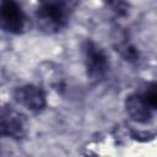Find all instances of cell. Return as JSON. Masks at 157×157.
Wrapping results in <instances>:
<instances>
[{
    "label": "cell",
    "instance_id": "cell-6",
    "mask_svg": "<svg viewBox=\"0 0 157 157\" xmlns=\"http://www.w3.org/2000/svg\"><path fill=\"white\" fill-rule=\"evenodd\" d=\"M27 25L26 12L18 0H0V29L7 34L21 36Z\"/></svg>",
    "mask_w": 157,
    "mask_h": 157
},
{
    "label": "cell",
    "instance_id": "cell-8",
    "mask_svg": "<svg viewBox=\"0 0 157 157\" xmlns=\"http://www.w3.org/2000/svg\"><path fill=\"white\" fill-rule=\"evenodd\" d=\"M102 2L117 18H126L130 13L129 0H102Z\"/></svg>",
    "mask_w": 157,
    "mask_h": 157
},
{
    "label": "cell",
    "instance_id": "cell-3",
    "mask_svg": "<svg viewBox=\"0 0 157 157\" xmlns=\"http://www.w3.org/2000/svg\"><path fill=\"white\" fill-rule=\"evenodd\" d=\"M81 54L85 71L90 81L99 83L110 72V60L105 49L92 38H86L81 43Z\"/></svg>",
    "mask_w": 157,
    "mask_h": 157
},
{
    "label": "cell",
    "instance_id": "cell-7",
    "mask_svg": "<svg viewBox=\"0 0 157 157\" xmlns=\"http://www.w3.org/2000/svg\"><path fill=\"white\" fill-rule=\"evenodd\" d=\"M113 47L115 49V52L119 54V56L128 64L130 65H139L141 63L142 55L140 49L136 47L135 43H132L126 33H118V36L114 38L113 40Z\"/></svg>",
    "mask_w": 157,
    "mask_h": 157
},
{
    "label": "cell",
    "instance_id": "cell-1",
    "mask_svg": "<svg viewBox=\"0 0 157 157\" xmlns=\"http://www.w3.org/2000/svg\"><path fill=\"white\" fill-rule=\"evenodd\" d=\"M75 5L71 0H37L34 17L38 28L47 34H58L70 23Z\"/></svg>",
    "mask_w": 157,
    "mask_h": 157
},
{
    "label": "cell",
    "instance_id": "cell-4",
    "mask_svg": "<svg viewBox=\"0 0 157 157\" xmlns=\"http://www.w3.org/2000/svg\"><path fill=\"white\" fill-rule=\"evenodd\" d=\"M27 131L26 115L11 104L0 101V140L9 139L20 142L26 139Z\"/></svg>",
    "mask_w": 157,
    "mask_h": 157
},
{
    "label": "cell",
    "instance_id": "cell-2",
    "mask_svg": "<svg viewBox=\"0 0 157 157\" xmlns=\"http://www.w3.org/2000/svg\"><path fill=\"white\" fill-rule=\"evenodd\" d=\"M124 110L131 121L140 125L151 124L157 110L156 81L145 82L139 90L128 93L124 98Z\"/></svg>",
    "mask_w": 157,
    "mask_h": 157
},
{
    "label": "cell",
    "instance_id": "cell-5",
    "mask_svg": "<svg viewBox=\"0 0 157 157\" xmlns=\"http://www.w3.org/2000/svg\"><path fill=\"white\" fill-rule=\"evenodd\" d=\"M12 99L29 113L38 115L48 107L47 91L36 83H22L13 87Z\"/></svg>",
    "mask_w": 157,
    "mask_h": 157
}]
</instances>
